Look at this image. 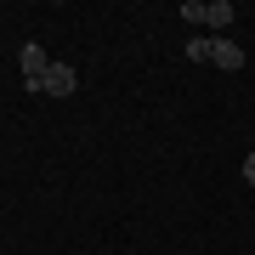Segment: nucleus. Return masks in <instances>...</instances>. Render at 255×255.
Returning <instances> with one entry per match:
<instances>
[{
  "label": "nucleus",
  "mask_w": 255,
  "mask_h": 255,
  "mask_svg": "<svg viewBox=\"0 0 255 255\" xmlns=\"http://www.w3.org/2000/svg\"><path fill=\"white\" fill-rule=\"evenodd\" d=\"M187 57L221 68V74H238V68H244V46H233V40H187Z\"/></svg>",
  "instance_id": "f257e3e1"
},
{
  "label": "nucleus",
  "mask_w": 255,
  "mask_h": 255,
  "mask_svg": "<svg viewBox=\"0 0 255 255\" xmlns=\"http://www.w3.org/2000/svg\"><path fill=\"white\" fill-rule=\"evenodd\" d=\"M17 63H23V85H28V97H40V80H46V68H51V57H46V46H28L17 51Z\"/></svg>",
  "instance_id": "f03ea898"
},
{
  "label": "nucleus",
  "mask_w": 255,
  "mask_h": 255,
  "mask_svg": "<svg viewBox=\"0 0 255 255\" xmlns=\"http://www.w3.org/2000/svg\"><path fill=\"white\" fill-rule=\"evenodd\" d=\"M80 91V74H74V63H51L46 80H40V97H74Z\"/></svg>",
  "instance_id": "7ed1b4c3"
},
{
  "label": "nucleus",
  "mask_w": 255,
  "mask_h": 255,
  "mask_svg": "<svg viewBox=\"0 0 255 255\" xmlns=\"http://www.w3.org/2000/svg\"><path fill=\"white\" fill-rule=\"evenodd\" d=\"M233 17H238V11H233V0H210V6H204V23H210V28H227Z\"/></svg>",
  "instance_id": "20e7f679"
},
{
  "label": "nucleus",
  "mask_w": 255,
  "mask_h": 255,
  "mask_svg": "<svg viewBox=\"0 0 255 255\" xmlns=\"http://www.w3.org/2000/svg\"><path fill=\"white\" fill-rule=\"evenodd\" d=\"M182 17L187 23H204V0H182Z\"/></svg>",
  "instance_id": "39448f33"
},
{
  "label": "nucleus",
  "mask_w": 255,
  "mask_h": 255,
  "mask_svg": "<svg viewBox=\"0 0 255 255\" xmlns=\"http://www.w3.org/2000/svg\"><path fill=\"white\" fill-rule=\"evenodd\" d=\"M244 182H250V187H255V153H250V159H244Z\"/></svg>",
  "instance_id": "423d86ee"
}]
</instances>
